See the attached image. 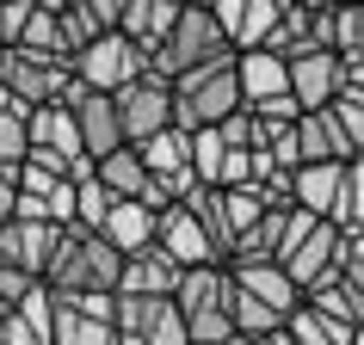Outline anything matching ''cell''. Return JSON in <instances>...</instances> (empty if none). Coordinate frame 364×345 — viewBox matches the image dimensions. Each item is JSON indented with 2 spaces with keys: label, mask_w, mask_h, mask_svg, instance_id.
Returning a JSON list of instances; mask_svg holds the SVG:
<instances>
[{
  "label": "cell",
  "mask_w": 364,
  "mask_h": 345,
  "mask_svg": "<svg viewBox=\"0 0 364 345\" xmlns=\"http://www.w3.org/2000/svg\"><path fill=\"white\" fill-rule=\"evenodd\" d=\"M43 284L56 296H117L124 284V253L99 234H80V229H62L50 265H43Z\"/></svg>",
  "instance_id": "6da1fadb"
},
{
  "label": "cell",
  "mask_w": 364,
  "mask_h": 345,
  "mask_svg": "<svg viewBox=\"0 0 364 345\" xmlns=\"http://www.w3.org/2000/svg\"><path fill=\"white\" fill-rule=\"evenodd\" d=\"M223 56H235V50H229V38H223V25H216L210 0H186V6H179V25H173V38L149 56V68H142V75L173 87V80L198 75L204 62H223Z\"/></svg>",
  "instance_id": "7a4b0ae2"
},
{
  "label": "cell",
  "mask_w": 364,
  "mask_h": 345,
  "mask_svg": "<svg viewBox=\"0 0 364 345\" xmlns=\"http://www.w3.org/2000/svg\"><path fill=\"white\" fill-rule=\"evenodd\" d=\"M235 111H247V105H241V80H235V56L204 62L198 75L173 80V130H186V136L223 130Z\"/></svg>",
  "instance_id": "3957f363"
},
{
  "label": "cell",
  "mask_w": 364,
  "mask_h": 345,
  "mask_svg": "<svg viewBox=\"0 0 364 345\" xmlns=\"http://www.w3.org/2000/svg\"><path fill=\"white\" fill-rule=\"evenodd\" d=\"M340 253H346V234L333 222H315V216L290 210V229H284V253H278V265L290 271V284L303 290H321L327 278H340Z\"/></svg>",
  "instance_id": "277c9868"
},
{
  "label": "cell",
  "mask_w": 364,
  "mask_h": 345,
  "mask_svg": "<svg viewBox=\"0 0 364 345\" xmlns=\"http://www.w3.org/2000/svg\"><path fill=\"white\" fill-rule=\"evenodd\" d=\"M142 68H149V56H142L124 31L87 43V50L75 56V80L87 87V93H112V99L124 93V87H136V80H142Z\"/></svg>",
  "instance_id": "5b68a950"
},
{
  "label": "cell",
  "mask_w": 364,
  "mask_h": 345,
  "mask_svg": "<svg viewBox=\"0 0 364 345\" xmlns=\"http://www.w3.org/2000/svg\"><path fill=\"white\" fill-rule=\"evenodd\" d=\"M68 87H75V62H43V56H25V50H13L6 56V75H0V93H13L25 111L62 105Z\"/></svg>",
  "instance_id": "8992f818"
},
{
  "label": "cell",
  "mask_w": 364,
  "mask_h": 345,
  "mask_svg": "<svg viewBox=\"0 0 364 345\" xmlns=\"http://www.w3.org/2000/svg\"><path fill=\"white\" fill-rule=\"evenodd\" d=\"M68 111H75V130H80V148H87V160H112L117 148H130L124 142V124H117V99L112 93H87V87H68V99H62Z\"/></svg>",
  "instance_id": "52a82bcc"
},
{
  "label": "cell",
  "mask_w": 364,
  "mask_h": 345,
  "mask_svg": "<svg viewBox=\"0 0 364 345\" xmlns=\"http://www.w3.org/2000/svg\"><path fill=\"white\" fill-rule=\"evenodd\" d=\"M117 124H124V142L130 148H142V142H154V136L173 130V87L167 80H136V87H124L117 93Z\"/></svg>",
  "instance_id": "ba28073f"
},
{
  "label": "cell",
  "mask_w": 364,
  "mask_h": 345,
  "mask_svg": "<svg viewBox=\"0 0 364 345\" xmlns=\"http://www.w3.org/2000/svg\"><path fill=\"white\" fill-rule=\"evenodd\" d=\"M50 345H117V296H56Z\"/></svg>",
  "instance_id": "9c48e42d"
},
{
  "label": "cell",
  "mask_w": 364,
  "mask_h": 345,
  "mask_svg": "<svg viewBox=\"0 0 364 345\" xmlns=\"http://www.w3.org/2000/svg\"><path fill=\"white\" fill-rule=\"evenodd\" d=\"M117 345H192L179 302H136L117 296Z\"/></svg>",
  "instance_id": "30bf717a"
},
{
  "label": "cell",
  "mask_w": 364,
  "mask_h": 345,
  "mask_svg": "<svg viewBox=\"0 0 364 345\" xmlns=\"http://www.w3.org/2000/svg\"><path fill=\"white\" fill-rule=\"evenodd\" d=\"M216 25H223V38H229L235 56H247V50H266L278 19H284V0H210Z\"/></svg>",
  "instance_id": "8fae6325"
},
{
  "label": "cell",
  "mask_w": 364,
  "mask_h": 345,
  "mask_svg": "<svg viewBox=\"0 0 364 345\" xmlns=\"http://www.w3.org/2000/svg\"><path fill=\"white\" fill-rule=\"evenodd\" d=\"M154 247L167 253L179 271H192V265H223L210 247V234L198 229V216L186 210V204H173V210H161V222H154Z\"/></svg>",
  "instance_id": "7c38bea8"
},
{
  "label": "cell",
  "mask_w": 364,
  "mask_h": 345,
  "mask_svg": "<svg viewBox=\"0 0 364 345\" xmlns=\"http://www.w3.org/2000/svg\"><path fill=\"white\" fill-rule=\"evenodd\" d=\"M142 167H149V179L161 185V192L179 204V197L192 192L198 179H192V136L186 130H167V136H154V142H142Z\"/></svg>",
  "instance_id": "4fadbf2b"
},
{
  "label": "cell",
  "mask_w": 364,
  "mask_h": 345,
  "mask_svg": "<svg viewBox=\"0 0 364 345\" xmlns=\"http://www.w3.org/2000/svg\"><path fill=\"white\" fill-rule=\"evenodd\" d=\"M290 99H296V111H327L333 99H340V56L333 50H309V56L290 62Z\"/></svg>",
  "instance_id": "5bb4252c"
},
{
  "label": "cell",
  "mask_w": 364,
  "mask_h": 345,
  "mask_svg": "<svg viewBox=\"0 0 364 345\" xmlns=\"http://www.w3.org/2000/svg\"><path fill=\"white\" fill-rule=\"evenodd\" d=\"M179 278H186V271L173 265L161 247H142L136 259H124V284H117V296H136V302H173V296H179Z\"/></svg>",
  "instance_id": "9a60e30c"
},
{
  "label": "cell",
  "mask_w": 364,
  "mask_h": 345,
  "mask_svg": "<svg viewBox=\"0 0 364 345\" xmlns=\"http://www.w3.org/2000/svg\"><path fill=\"white\" fill-rule=\"evenodd\" d=\"M235 80H241V105H247V111H259L272 99H290V62L272 56V50L235 56Z\"/></svg>",
  "instance_id": "2e32d148"
},
{
  "label": "cell",
  "mask_w": 364,
  "mask_h": 345,
  "mask_svg": "<svg viewBox=\"0 0 364 345\" xmlns=\"http://www.w3.org/2000/svg\"><path fill=\"white\" fill-rule=\"evenodd\" d=\"M346 167H296L290 172V210L315 216V222H333L340 216V192H346Z\"/></svg>",
  "instance_id": "e0dca14e"
},
{
  "label": "cell",
  "mask_w": 364,
  "mask_h": 345,
  "mask_svg": "<svg viewBox=\"0 0 364 345\" xmlns=\"http://www.w3.org/2000/svg\"><path fill=\"white\" fill-rule=\"evenodd\" d=\"M296 154H303V167H346V160H358L352 142H346V130L333 124V105L296 117Z\"/></svg>",
  "instance_id": "ac0fdd59"
},
{
  "label": "cell",
  "mask_w": 364,
  "mask_h": 345,
  "mask_svg": "<svg viewBox=\"0 0 364 345\" xmlns=\"http://www.w3.org/2000/svg\"><path fill=\"white\" fill-rule=\"evenodd\" d=\"M179 314H229L235 302V271L229 265H192L179 278Z\"/></svg>",
  "instance_id": "d6986e66"
},
{
  "label": "cell",
  "mask_w": 364,
  "mask_h": 345,
  "mask_svg": "<svg viewBox=\"0 0 364 345\" xmlns=\"http://www.w3.org/2000/svg\"><path fill=\"white\" fill-rule=\"evenodd\" d=\"M179 6H186V0H124V25H117V31H124L142 56H154V50L173 38Z\"/></svg>",
  "instance_id": "ffe728a7"
},
{
  "label": "cell",
  "mask_w": 364,
  "mask_h": 345,
  "mask_svg": "<svg viewBox=\"0 0 364 345\" xmlns=\"http://www.w3.org/2000/svg\"><path fill=\"white\" fill-rule=\"evenodd\" d=\"M124 25V0H62V31H68V50H87V43L112 38Z\"/></svg>",
  "instance_id": "44dd1931"
},
{
  "label": "cell",
  "mask_w": 364,
  "mask_h": 345,
  "mask_svg": "<svg viewBox=\"0 0 364 345\" xmlns=\"http://www.w3.org/2000/svg\"><path fill=\"white\" fill-rule=\"evenodd\" d=\"M235 271V290H241V296H253V302H266L272 314H296V308H303V290L290 284V271L284 265H229Z\"/></svg>",
  "instance_id": "7402d4cb"
},
{
  "label": "cell",
  "mask_w": 364,
  "mask_h": 345,
  "mask_svg": "<svg viewBox=\"0 0 364 345\" xmlns=\"http://www.w3.org/2000/svg\"><path fill=\"white\" fill-rule=\"evenodd\" d=\"M25 130H31V154L87 160V148H80V130H75V111H68V105H43V111H31V117H25Z\"/></svg>",
  "instance_id": "603a6c76"
},
{
  "label": "cell",
  "mask_w": 364,
  "mask_h": 345,
  "mask_svg": "<svg viewBox=\"0 0 364 345\" xmlns=\"http://www.w3.org/2000/svg\"><path fill=\"white\" fill-rule=\"evenodd\" d=\"M25 56H43V62H75L68 50V31H62V0H38L31 6V25H25Z\"/></svg>",
  "instance_id": "cb8c5ba5"
},
{
  "label": "cell",
  "mask_w": 364,
  "mask_h": 345,
  "mask_svg": "<svg viewBox=\"0 0 364 345\" xmlns=\"http://www.w3.org/2000/svg\"><path fill=\"white\" fill-rule=\"evenodd\" d=\"M186 210L198 216V229L210 234V247H216V259L229 265L235 259V222H229V204H223V192H210V185H192V192L179 197Z\"/></svg>",
  "instance_id": "d4e9b609"
},
{
  "label": "cell",
  "mask_w": 364,
  "mask_h": 345,
  "mask_svg": "<svg viewBox=\"0 0 364 345\" xmlns=\"http://www.w3.org/2000/svg\"><path fill=\"white\" fill-rule=\"evenodd\" d=\"M154 222H161V210H149V204H117L99 241H112L124 259H136L142 247H154Z\"/></svg>",
  "instance_id": "484cf974"
},
{
  "label": "cell",
  "mask_w": 364,
  "mask_h": 345,
  "mask_svg": "<svg viewBox=\"0 0 364 345\" xmlns=\"http://www.w3.org/2000/svg\"><path fill=\"white\" fill-rule=\"evenodd\" d=\"M303 302L315 308V314H321L327 327H340V333H358V327H364V296H358L352 284H346V278H327L321 290H309Z\"/></svg>",
  "instance_id": "4316f807"
},
{
  "label": "cell",
  "mask_w": 364,
  "mask_h": 345,
  "mask_svg": "<svg viewBox=\"0 0 364 345\" xmlns=\"http://www.w3.org/2000/svg\"><path fill=\"white\" fill-rule=\"evenodd\" d=\"M117 197L99 185V179H87V185H75V229L80 234H105V222H112Z\"/></svg>",
  "instance_id": "83f0119b"
},
{
  "label": "cell",
  "mask_w": 364,
  "mask_h": 345,
  "mask_svg": "<svg viewBox=\"0 0 364 345\" xmlns=\"http://www.w3.org/2000/svg\"><path fill=\"white\" fill-rule=\"evenodd\" d=\"M229 314H235V333H241V339H272V333H284V314H272L266 302H253V296H241V290H235V302H229Z\"/></svg>",
  "instance_id": "f1b7e54d"
},
{
  "label": "cell",
  "mask_w": 364,
  "mask_h": 345,
  "mask_svg": "<svg viewBox=\"0 0 364 345\" xmlns=\"http://www.w3.org/2000/svg\"><path fill=\"white\" fill-rule=\"evenodd\" d=\"M284 333H290V345H352V339H358V333H340V327H327L309 302L284 321Z\"/></svg>",
  "instance_id": "f546056e"
},
{
  "label": "cell",
  "mask_w": 364,
  "mask_h": 345,
  "mask_svg": "<svg viewBox=\"0 0 364 345\" xmlns=\"http://www.w3.org/2000/svg\"><path fill=\"white\" fill-rule=\"evenodd\" d=\"M25 117L31 111H0V167H13V172L31 160V130H25Z\"/></svg>",
  "instance_id": "4dcf8cb0"
},
{
  "label": "cell",
  "mask_w": 364,
  "mask_h": 345,
  "mask_svg": "<svg viewBox=\"0 0 364 345\" xmlns=\"http://www.w3.org/2000/svg\"><path fill=\"white\" fill-rule=\"evenodd\" d=\"M19 321L50 345V339H56V290H50V284H31V296L19 302Z\"/></svg>",
  "instance_id": "1f68e13d"
},
{
  "label": "cell",
  "mask_w": 364,
  "mask_h": 345,
  "mask_svg": "<svg viewBox=\"0 0 364 345\" xmlns=\"http://www.w3.org/2000/svg\"><path fill=\"white\" fill-rule=\"evenodd\" d=\"M333 229H340V234L364 229V154L346 167V192H340V216H333Z\"/></svg>",
  "instance_id": "d6a6232c"
},
{
  "label": "cell",
  "mask_w": 364,
  "mask_h": 345,
  "mask_svg": "<svg viewBox=\"0 0 364 345\" xmlns=\"http://www.w3.org/2000/svg\"><path fill=\"white\" fill-rule=\"evenodd\" d=\"M223 154H229V148H223V136H216V130H198L192 136V179H198V185H210V192H216Z\"/></svg>",
  "instance_id": "836d02e7"
},
{
  "label": "cell",
  "mask_w": 364,
  "mask_h": 345,
  "mask_svg": "<svg viewBox=\"0 0 364 345\" xmlns=\"http://www.w3.org/2000/svg\"><path fill=\"white\" fill-rule=\"evenodd\" d=\"M333 56H364V6L333 0Z\"/></svg>",
  "instance_id": "e575fe53"
},
{
  "label": "cell",
  "mask_w": 364,
  "mask_h": 345,
  "mask_svg": "<svg viewBox=\"0 0 364 345\" xmlns=\"http://www.w3.org/2000/svg\"><path fill=\"white\" fill-rule=\"evenodd\" d=\"M31 6H38V0H0V50H6V56H13V50L25 43V25H31Z\"/></svg>",
  "instance_id": "d590c367"
},
{
  "label": "cell",
  "mask_w": 364,
  "mask_h": 345,
  "mask_svg": "<svg viewBox=\"0 0 364 345\" xmlns=\"http://www.w3.org/2000/svg\"><path fill=\"white\" fill-rule=\"evenodd\" d=\"M333 124L346 130L352 154H364V93H340V99H333Z\"/></svg>",
  "instance_id": "8d00e7d4"
},
{
  "label": "cell",
  "mask_w": 364,
  "mask_h": 345,
  "mask_svg": "<svg viewBox=\"0 0 364 345\" xmlns=\"http://www.w3.org/2000/svg\"><path fill=\"white\" fill-rule=\"evenodd\" d=\"M0 345H43V339L19 321V308H6V314H0Z\"/></svg>",
  "instance_id": "74e56055"
},
{
  "label": "cell",
  "mask_w": 364,
  "mask_h": 345,
  "mask_svg": "<svg viewBox=\"0 0 364 345\" xmlns=\"http://www.w3.org/2000/svg\"><path fill=\"white\" fill-rule=\"evenodd\" d=\"M19 216V172L13 167H0V229Z\"/></svg>",
  "instance_id": "f35d334b"
},
{
  "label": "cell",
  "mask_w": 364,
  "mask_h": 345,
  "mask_svg": "<svg viewBox=\"0 0 364 345\" xmlns=\"http://www.w3.org/2000/svg\"><path fill=\"white\" fill-rule=\"evenodd\" d=\"M340 259H352V265H364V229H352V234H346V253H340Z\"/></svg>",
  "instance_id": "ab89813d"
},
{
  "label": "cell",
  "mask_w": 364,
  "mask_h": 345,
  "mask_svg": "<svg viewBox=\"0 0 364 345\" xmlns=\"http://www.w3.org/2000/svg\"><path fill=\"white\" fill-rule=\"evenodd\" d=\"M259 345H290V333H272V339H259Z\"/></svg>",
  "instance_id": "60d3db41"
},
{
  "label": "cell",
  "mask_w": 364,
  "mask_h": 345,
  "mask_svg": "<svg viewBox=\"0 0 364 345\" xmlns=\"http://www.w3.org/2000/svg\"><path fill=\"white\" fill-rule=\"evenodd\" d=\"M0 75H6V50H0Z\"/></svg>",
  "instance_id": "b9f144b4"
},
{
  "label": "cell",
  "mask_w": 364,
  "mask_h": 345,
  "mask_svg": "<svg viewBox=\"0 0 364 345\" xmlns=\"http://www.w3.org/2000/svg\"><path fill=\"white\" fill-rule=\"evenodd\" d=\"M352 345H364V327H358V339H352Z\"/></svg>",
  "instance_id": "7bdbcfd3"
}]
</instances>
